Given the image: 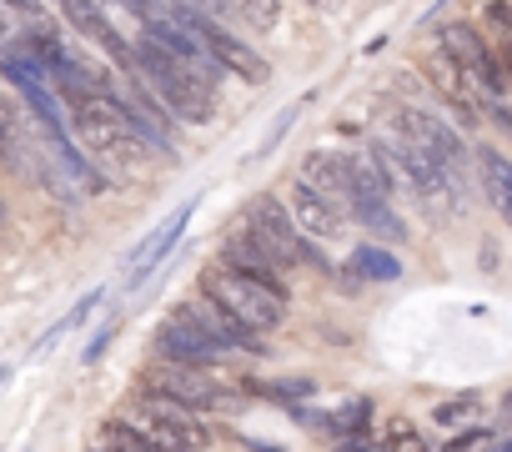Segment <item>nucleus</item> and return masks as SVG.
Masks as SVG:
<instances>
[{
  "label": "nucleus",
  "mask_w": 512,
  "mask_h": 452,
  "mask_svg": "<svg viewBox=\"0 0 512 452\" xmlns=\"http://www.w3.org/2000/svg\"><path fill=\"white\" fill-rule=\"evenodd\" d=\"M126 71L151 91V101H156L166 116L191 121V126L211 121V111H216V91H211V81H201L186 61H176L151 31L136 36V46H131V66H126Z\"/></svg>",
  "instance_id": "f257e3e1"
},
{
  "label": "nucleus",
  "mask_w": 512,
  "mask_h": 452,
  "mask_svg": "<svg viewBox=\"0 0 512 452\" xmlns=\"http://www.w3.org/2000/svg\"><path fill=\"white\" fill-rule=\"evenodd\" d=\"M201 302H211L231 327H241L251 337L282 327V317H287V292L256 282V277H241V272H231L221 262L201 272Z\"/></svg>",
  "instance_id": "f03ea898"
},
{
  "label": "nucleus",
  "mask_w": 512,
  "mask_h": 452,
  "mask_svg": "<svg viewBox=\"0 0 512 452\" xmlns=\"http://www.w3.org/2000/svg\"><path fill=\"white\" fill-rule=\"evenodd\" d=\"M141 377H146V397H156V402H166V407H181V412H196V417H201V412H221V407L236 402V392L221 387L226 372H216V367L156 362V367H146Z\"/></svg>",
  "instance_id": "7ed1b4c3"
},
{
  "label": "nucleus",
  "mask_w": 512,
  "mask_h": 452,
  "mask_svg": "<svg viewBox=\"0 0 512 452\" xmlns=\"http://www.w3.org/2000/svg\"><path fill=\"white\" fill-rule=\"evenodd\" d=\"M392 136H402L407 146H417V151H422V156L452 181V191L462 196L472 151L462 146V136H457L447 121H437L432 111H417V106H397V116H392Z\"/></svg>",
  "instance_id": "20e7f679"
},
{
  "label": "nucleus",
  "mask_w": 512,
  "mask_h": 452,
  "mask_svg": "<svg viewBox=\"0 0 512 452\" xmlns=\"http://www.w3.org/2000/svg\"><path fill=\"white\" fill-rule=\"evenodd\" d=\"M121 422L156 452H206L211 447V427L196 417V412H181V407H166L156 397L146 402H131L121 412Z\"/></svg>",
  "instance_id": "39448f33"
},
{
  "label": "nucleus",
  "mask_w": 512,
  "mask_h": 452,
  "mask_svg": "<svg viewBox=\"0 0 512 452\" xmlns=\"http://www.w3.org/2000/svg\"><path fill=\"white\" fill-rule=\"evenodd\" d=\"M347 211L382 242H402L407 237V221L392 206V186L382 181L372 156H347Z\"/></svg>",
  "instance_id": "423d86ee"
},
{
  "label": "nucleus",
  "mask_w": 512,
  "mask_h": 452,
  "mask_svg": "<svg viewBox=\"0 0 512 452\" xmlns=\"http://www.w3.org/2000/svg\"><path fill=\"white\" fill-rule=\"evenodd\" d=\"M246 232L262 242L282 267H317V272H327V257L317 252V242H307L297 232V221L287 216V206L277 196H256L246 206Z\"/></svg>",
  "instance_id": "0eeeda50"
},
{
  "label": "nucleus",
  "mask_w": 512,
  "mask_h": 452,
  "mask_svg": "<svg viewBox=\"0 0 512 452\" xmlns=\"http://www.w3.org/2000/svg\"><path fill=\"white\" fill-rule=\"evenodd\" d=\"M437 51L467 76L472 91H482V96H507L502 71H497V56H492V46H487V36H482L477 26H462V21L442 26V46H437Z\"/></svg>",
  "instance_id": "6e6552de"
},
{
  "label": "nucleus",
  "mask_w": 512,
  "mask_h": 452,
  "mask_svg": "<svg viewBox=\"0 0 512 452\" xmlns=\"http://www.w3.org/2000/svg\"><path fill=\"white\" fill-rule=\"evenodd\" d=\"M191 31H196L201 51L216 61V71H236V76L251 81V86H262V81L272 76V66H267L262 51H251L246 41H236V36H231L226 26H216L211 16H196V11H191Z\"/></svg>",
  "instance_id": "1a4fd4ad"
},
{
  "label": "nucleus",
  "mask_w": 512,
  "mask_h": 452,
  "mask_svg": "<svg viewBox=\"0 0 512 452\" xmlns=\"http://www.w3.org/2000/svg\"><path fill=\"white\" fill-rule=\"evenodd\" d=\"M287 216L297 221V232L307 237V242H337L342 232H347V211L342 206H332L327 196H317L302 176L287 186Z\"/></svg>",
  "instance_id": "9d476101"
},
{
  "label": "nucleus",
  "mask_w": 512,
  "mask_h": 452,
  "mask_svg": "<svg viewBox=\"0 0 512 452\" xmlns=\"http://www.w3.org/2000/svg\"><path fill=\"white\" fill-rule=\"evenodd\" d=\"M221 267H231V272H241V277H256V282H267V287H277V292H287V267L256 242L246 226L241 232H226L221 237Z\"/></svg>",
  "instance_id": "9b49d317"
},
{
  "label": "nucleus",
  "mask_w": 512,
  "mask_h": 452,
  "mask_svg": "<svg viewBox=\"0 0 512 452\" xmlns=\"http://www.w3.org/2000/svg\"><path fill=\"white\" fill-rule=\"evenodd\" d=\"M191 211H196V201L176 206V211L166 216V226H161V232H151V237H146V242H141V247L126 257V287H141V282L156 272V262H161V257H166V252L181 242V232H186V216H191Z\"/></svg>",
  "instance_id": "f8f14e48"
},
{
  "label": "nucleus",
  "mask_w": 512,
  "mask_h": 452,
  "mask_svg": "<svg viewBox=\"0 0 512 452\" xmlns=\"http://www.w3.org/2000/svg\"><path fill=\"white\" fill-rule=\"evenodd\" d=\"M422 71H427V81L437 86V96H442V101L457 111V121H462V126H477V121H482V111H477V101H472L467 76H462V71H457L442 51H427V56H422Z\"/></svg>",
  "instance_id": "ddd939ff"
},
{
  "label": "nucleus",
  "mask_w": 512,
  "mask_h": 452,
  "mask_svg": "<svg viewBox=\"0 0 512 452\" xmlns=\"http://www.w3.org/2000/svg\"><path fill=\"white\" fill-rule=\"evenodd\" d=\"M61 11H66V21L81 31V36H91L96 46H106L111 51V61L126 71L131 66V46L116 36V26L106 21V11H101V0H61Z\"/></svg>",
  "instance_id": "4468645a"
},
{
  "label": "nucleus",
  "mask_w": 512,
  "mask_h": 452,
  "mask_svg": "<svg viewBox=\"0 0 512 452\" xmlns=\"http://www.w3.org/2000/svg\"><path fill=\"white\" fill-rule=\"evenodd\" d=\"M472 166H477V181H482L487 206L512 226V161H507L497 146H477V151H472Z\"/></svg>",
  "instance_id": "2eb2a0df"
},
{
  "label": "nucleus",
  "mask_w": 512,
  "mask_h": 452,
  "mask_svg": "<svg viewBox=\"0 0 512 452\" xmlns=\"http://www.w3.org/2000/svg\"><path fill=\"white\" fill-rule=\"evenodd\" d=\"M302 181H307L317 196H327L332 206L347 211V156H342V151H312V156L302 161Z\"/></svg>",
  "instance_id": "dca6fc26"
},
{
  "label": "nucleus",
  "mask_w": 512,
  "mask_h": 452,
  "mask_svg": "<svg viewBox=\"0 0 512 452\" xmlns=\"http://www.w3.org/2000/svg\"><path fill=\"white\" fill-rule=\"evenodd\" d=\"M352 272H357V277H367V282H397V277H402V262H397L387 247L362 242V247L352 252Z\"/></svg>",
  "instance_id": "f3484780"
},
{
  "label": "nucleus",
  "mask_w": 512,
  "mask_h": 452,
  "mask_svg": "<svg viewBox=\"0 0 512 452\" xmlns=\"http://www.w3.org/2000/svg\"><path fill=\"white\" fill-rule=\"evenodd\" d=\"M477 412H482V397L462 392V397H447V402H437V407H432V422H437V427H467Z\"/></svg>",
  "instance_id": "a211bd4d"
},
{
  "label": "nucleus",
  "mask_w": 512,
  "mask_h": 452,
  "mask_svg": "<svg viewBox=\"0 0 512 452\" xmlns=\"http://www.w3.org/2000/svg\"><path fill=\"white\" fill-rule=\"evenodd\" d=\"M482 31H487V46H507L512 41V6L507 0H487L482 6Z\"/></svg>",
  "instance_id": "6ab92c4d"
},
{
  "label": "nucleus",
  "mask_w": 512,
  "mask_h": 452,
  "mask_svg": "<svg viewBox=\"0 0 512 452\" xmlns=\"http://www.w3.org/2000/svg\"><path fill=\"white\" fill-rule=\"evenodd\" d=\"M377 452H427V442H422V432L412 427V422H387V432H382V442H377Z\"/></svg>",
  "instance_id": "aec40b11"
},
{
  "label": "nucleus",
  "mask_w": 512,
  "mask_h": 452,
  "mask_svg": "<svg viewBox=\"0 0 512 452\" xmlns=\"http://www.w3.org/2000/svg\"><path fill=\"white\" fill-rule=\"evenodd\" d=\"M236 16H246L256 31H277L282 26V0H236Z\"/></svg>",
  "instance_id": "412c9836"
},
{
  "label": "nucleus",
  "mask_w": 512,
  "mask_h": 452,
  "mask_svg": "<svg viewBox=\"0 0 512 452\" xmlns=\"http://www.w3.org/2000/svg\"><path fill=\"white\" fill-rule=\"evenodd\" d=\"M26 31V6L21 0H0V46H16Z\"/></svg>",
  "instance_id": "4be33fe9"
},
{
  "label": "nucleus",
  "mask_w": 512,
  "mask_h": 452,
  "mask_svg": "<svg viewBox=\"0 0 512 452\" xmlns=\"http://www.w3.org/2000/svg\"><path fill=\"white\" fill-rule=\"evenodd\" d=\"M111 337H116V322H111V327H101V332H96V337L86 342V352H81V362H101V352H106V342H111Z\"/></svg>",
  "instance_id": "5701e85b"
},
{
  "label": "nucleus",
  "mask_w": 512,
  "mask_h": 452,
  "mask_svg": "<svg viewBox=\"0 0 512 452\" xmlns=\"http://www.w3.org/2000/svg\"><path fill=\"white\" fill-rule=\"evenodd\" d=\"M492 56H497V71H502V86L512 91V41H507V46H492Z\"/></svg>",
  "instance_id": "b1692460"
},
{
  "label": "nucleus",
  "mask_w": 512,
  "mask_h": 452,
  "mask_svg": "<svg viewBox=\"0 0 512 452\" xmlns=\"http://www.w3.org/2000/svg\"><path fill=\"white\" fill-rule=\"evenodd\" d=\"M477 442H482V432H462V437H452L442 452H467V447H477Z\"/></svg>",
  "instance_id": "393cba45"
},
{
  "label": "nucleus",
  "mask_w": 512,
  "mask_h": 452,
  "mask_svg": "<svg viewBox=\"0 0 512 452\" xmlns=\"http://www.w3.org/2000/svg\"><path fill=\"white\" fill-rule=\"evenodd\" d=\"M337 452H367V437H347V442H342Z\"/></svg>",
  "instance_id": "a878e982"
},
{
  "label": "nucleus",
  "mask_w": 512,
  "mask_h": 452,
  "mask_svg": "<svg viewBox=\"0 0 512 452\" xmlns=\"http://www.w3.org/2000/svg\"><path fill=\"white\" fill-rule=\"evenodd\" d=\"M246 447L251 452H287V447H267V442H256V437H246Z\"/></svg>",
  "instance_id": "bb28decb"
},
{
  "label": "nucleus",
  "mask_w": 512,
  "mask_h": 452,
  "mask_svg": "<svg viewBox=\"0 0 512 452\" xmlns=\"http://www.w3.org/2000/svg\"><path fill=\"white\" fill-rule=\"evenodd\" d=\"M307 6H317V11H332V6H337V0H307Z\"/></svg>",
  "instance_id": "cd10ccee"
},
{
  "label": "nucleus",
  "mask_w": 512,
  "mask_h": 452,
  "mask_svg": "<svg viewBox=\"0 0 512 452\" xmlns=\"http://www.w3.org/2000/svg\"><path fill=\"white\" fill-rule=\"evenodd\" d=\"M487 452H512V437H507V442H497V447H487Z\"/></svg>",
  "instance_id": "c85d7f7f"
}]
</instances>
